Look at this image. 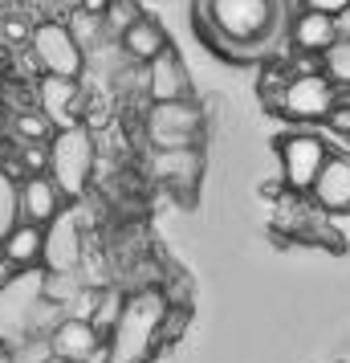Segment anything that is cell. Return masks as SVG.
<instances>
[{
    "instance_id": "6da1fadb",
    "label": "cell",
    "mask_w": 350,
    "mask_h": 363,
    "mask_svg": "<svg viewBox=\"0 0 350 363\" xmlns=\"http://www.w3.org/2000/svg\"><path fill=\"white\" fill-rule=\"evenodd\" d=\"M196 25L216 53L233 62H252L281 37L289 21L285 0H196Z\"/></svg>"
},
{
    "instance_id": "7a4b0ae2",
    "label": "cell",
    "mask_w": 350,
    "mask_h": 363,
    "mask_svg": "<svg viewBox=\"0 0 350 363\" xmlns=\"http://www.w3.org/2000/svg\"><path fill=\"white\" fill-rule=\"evenodd\" d=\"M62 196H82L90 188V176H94V139L86 127H69V131H57V139L49 143V172H45Z\"/></svg>"
},
{
    "instance_id": "3957f363",
    "label": "cell",
    "mask_w": 350,
    "mask_h": 363,
    "mask_svg": "<svg viewBox=\"0 0 350 363\" xmlns=\"http://www.w3.org/2000/svg\"><path fill=\"white\" fill-rule=\"evenodd\" d=\"M29 53L41 74L49 78H82V66H86V50L78 45V37L69 33V25L62 21H41L33 25V41H29Z\"/></svg>"
},
{
    "instance_id": "277c9868",
    "label": "cell",
    "mask_w": 350,
    "mask_h": 363,
    "mask_svg": "<svg viewBox=\"0 0 350 363\" xmlns=\"http://www.w3.org/2000/svg\"><path fill=\"white\" fill-rule=\"evenodd\" d=\"M147 135H151V143H155V151L196 147L200 135H204V111L192 99H184V102H151Z\"/></svg>"
},
{
    "instance_id": "5b68a950",
    "label": "cell",
    "mask_w": 350,
    "mask_h": 363,
    "mask_svg": "<svg viewBox=\"0 0 350 363\" xmlns=\"http://www.w3.org/2000/svg\"><path fill=\"white\" fill-rule=\"evenodd\" d=\"M334 102H338V86H334L322 69H317V74H298V78H289L285 90L277 94V106H281L289 118H301V123L326 118Z\"/></svg>"
},
{
    "instance_id": "8992f818",
    "label": "cell",
    "mask_w": 350,
    "mask_h": 363,
    "mask_svg": "<svg viewBox=\"0 0 350 363\" xmlns=\"http://www.w3.org/2000/svg\"><path fill=\"white\" fill-rule=\"evenodd\" d=\"M326 160H330V151H326V143H322L317 135H289V139H281V180H285V188L298 192V196L310 192Z\"/></svg>"
},
{
    "instance_id": "52a82bcc",
    "label": "cell",
    "mask_w": 350,
    "mask_h": 363,
    "mask_svg": "<svg viewBox=\"0 0 350 363\" xmlns=\"http://www.w3.org/2000/svg\"><path fill=\"white\" fill-rule=\"evenodd\" d=\"M37 99H41V115L49 118V127H57V131L82 127L86 94H82V86L74 82V78H49V74H41Z\"/></svg>"
},
{
    "instance_id": "ba28073f",
    "label": "cell",
    "mask_w": 350,
    "mask_h": 363,
    "mask_svg": "<svg viewBox=\"0 0 350 363\" xmlns=\"http://www.w3.org/2000/svg\"><path fill=\"white\" fill-rule=\"evenodd\" d=\"M62 188L49 180V176H25L17 180V216L21 220H29V225H41V229H49L57 213H62Z\"/></svg>"
},
{
    "instance_id": "9c48e42d",
    "label": "cell",
    "mask_w": 350,
    "mask_h": 363,
    "mask_svg": "<svg viewBox=\"0 0 350 363\" xmlns=\"http://www.w3.org/2000/svg\"><path fill=\"white\" fill-rule=\"evenodd\" d=\"M147 90L151 102H184L192 99V74H187L184 57L167 45L155 62H147Z\"/></svg>"
},
{
    "instance_id": "30bf717a",
    "label": "cell",
    "mask_w": 350,
    "mask_h": 363,
    "mask_svg": "<svg viewBox=\"0 0 350 363\" xmlns=\"http://www.w3.org/2000/svg\"><path fill=\"white\" fill-rule=\"evenodd\" d=\"M106 343L98 330L90 327L86 318H62L49 330V355L62 363H90V355Z\"/></svg>"
},
{
    "instance_id": "8fae6325",
    "label": "cell",
    "mask_w": 350,
    "mask_h": 363,
    "mask_svg": "<svg viewBox=\"0 0 350 363\" xmlns=\"http://www.w3.org/2000/svg\"><path fill=\"white\" fill-rule=\"evenodd\" d=\"M317 208L326 213H350V160L346 155H330L322 172H317L314 188H310Z\"/></svg>"
},
{
    "instance_id": "7c38bea8",
    "label": "cell",
    "mask_w": 350,
    "mask_h": 363,
    "mask_svg": "<svg viewBox=\"0 0 350 363\" xmlns=\"http://www.w3.org/2000/svg\"><path fill=\"white\" fill-rule=\"evenodd\" d=\"M289 41H293V50L305 53V57H326V50L338 41V21L301 9L298 17L289 21Z\"/></svg>"
},
{
    "instance_id": "4fadbf2b",
    "label": "cell",
    "mask_w": 350,
    "mask_h": 363,
    "mask_svg": "<svg viewBox=\"0 0 350 363\" xmlns=\"http://www.w3.org/2000/svg\"><path fill=\"white\" fill-rule=\"evenodd\" d=\"M0 257H8L17 269H37L45 262V229L29 225V220H17L8 229V237L0 241Z\"/></svg>"
},
{
    "instance_id": "5bb4252c",
    "label": "cell",
    "mask_w": 350,
    "mask_h": 363,
    "mask_svg": "<svg viewBox=\"0 0 350 363\" xmlns=\"http://www.w3.org/2000/svg\"><path fill=\"white\" fill-rule=\"evenodd\" d=\"M151 172H155V180L167 184V188H192V184H196V176H200V151H196V147L155 151Z\"/></svg>"
},
{
    "instance_id": "9a60e30c",
    "label": "cell",
    "mask_w": 350,
    "mask_h": 363,
    "mask_svg": "<svg viewBox=\"0 0 350 363\" xmlns=\"http://www.w3.org/2000/svg\"><path fill=\"white\" fill-rule=\"evenodd\" d=\"M122 41V50H127V57H134L139 66H147V62H155L159 53L167 50V29L159 25V21H151V17H139L127 29V33L118 37Z\"/></svg>"
},
{
    "instance_id": "2e32d148",
    "label": "cell",
    "mask_w": 350,
    "mask_h": 363,
    "mask_svg": "<svg viewBox=\"0 0 350 363\" xmlns=\"http://www.w3.org/2000/svg\"><path fill=\"white\" fill-rule=\"evenodd\" d=\"M322 74L330 78L334 86H346L350 90V37H338L326 57H322Z\"/></svg>"
},
{
    "instance_id": "e0dca14e",
    "label": "cell",
    "mask_w": 350,
    "mask_h": 363,
    "mask_svg": "<svg viewBox=\"0 0 350 363\" xmlns=\"http://www.w3.org/2000/svg\"><path fill=\"white\" fill-rule=\"evenodd\" d=\"M143 17V9H139V0H110V9L102 13V29H110V33H127L134 21Z\"/></svg>"
},
{
    "instance_id": "ac0fdd59",
    "label": "cell",
    "mask_w": 350,
    "mask_h": 363,
    "mask_svg": "<svg viewBox=\"0 0 350 363\" xmlns=\"http://www.w3.org/2000/svg\"><path fill=\"white\" fill-rule=\"evenodd\" d=\"M17 180L8 172H0V241L8 237V229L17 225Z\"/></svg>"
},
{
    "instance_id": "d6986e66",
    "label": "cell",
    "mask_w": 350,
    "mask_h": 363,
    "mask_svg": "<svg viewBox=\"0 0 350 363\" xmlns=\"http://www.w3.org/2000/svg\"><path fill=\"white\" fill-rule=\"evenodd\" d=\"M184 330H187V311H184V306H171V311L163 314V323L155 327V339H151V343H155V347H171Z\"/></svg>"
},
{
    "instance_id": "ffe728a7",
    "label": "cell",
    "mask_w": 350,
    "mask_h": 363,
    "mask_svg": "<svg viewBox=\"0 0 350 363\" xmlns=\"http://www.w3.org/2000/svg\"><path fill=\"white\" fill-rule=\"evenodd\" d=\"M21 167H25V176H45L49 172V143H21Z\"/></svg>"
},
{
    "instance_id": "44dd1931",
    "label": "cell",
    "mask_w": 350,
    "mask_h": 363,
    "mask_svg": "<svg viewBox=\"0 0 350 363\" xmlns=\"http://www.w3.org/2000/svg\"><path fill=\"white\" fill-rule=\"evenodd\" d=\"M21 143H45L49 139V118L45 115H17Z\"/></svg>"
},
{
    "instance_id": "7402d4cb",
    "label": "cell",
    "mask_w": 350,
    "mask_h": 363,
    "mask_svg": "<svg viewBox=\"0 0 350 363\" xmlns=\"http://www.w3.org/2000/svg\"><path fill=\"white\" fill-rule=\"evenodd\" d=\"M69 33L78 37V45L86 50V41H90V37H94V41L102 37V17H90V13H78V17H74V25H69Z\"/></svg>"
},
{
    "instance_id": "603a6c76",
    "label": "cell",
    "mask_w": 350,
    "mask_h": 363,
    "mask_svg": "<svg viewBox=\"0 0 350 363\" xmlns=\"http://www.w3.org/2000/svg\"><path fill=\"white\" fill-rule=\"evenodd\" d=\"M0 33L8 37V41H21V45H29V41H33V25H29V21H21V17H8L4 25H0Z\"/></svg>"
},
{
    "instance_id": "cb8c5ba5",
    "label": "cell",
    "mask_w": 350,
    "mask_h": 363,
    "mask_svg": "<svg viewBox=\"0 0 350 363\" xmlns=\"http://www.w3.org/2000/svg\"><path fill=\"white\" fill-rule=\"evenodd\" d=\"M330 131H338V135H350V102H334L330 106V115L322 118Z\"/></svg>"
},
{
    "instance_id": "d4e9b609",
    "label": "cell",
    "mask_w": 350,
    "mask_h": 363,
    "mask_svg": "<svg viewBox=\"0 0 350 363\" xmlns=\"http://www.w3.org/2000/svg\"><path fill=\"white\" fill-rule=\"evenodd\" d=\"M310 13H322V17H342V13H350V0H301Z\"/></svg>"
},
{
    "instance_id": "484cf974",
    "label": "cell",
    "mask_w": 350,
    "mask_h": 363,
    "mask_svg": "<svg viewBox=\"0 0 350 363\" xmlns=\"http://www.w3.org/2000/svg\"><path fill=\"white\" fill-rule=\"evenodd\" d=\"M17 265L8 262V257H0V290H8V286H13V281H17Z\"/></svg>"
},
{
    "instance_id": "4316f807",
    "label": "cell",
    "mask_w": 350,
    "mask_h": 363,
    "mask_svg": "<svg viewBox=\"0 0 350 363\" xmlns=\"http://www.w3.org/2000/svg\"><path fill=\"white\" fill-rule=\"evenodd\" d=\"M110 9V0H78V13H90V17H102Z\"/></svg>"
},
{
    "instance_id": "83f0119b",
    "label": "cell",
    "mask_w": 350,
    "mask_h": 363,
    "mask_svg": "<svg viewBox=\"0 0 350 363\" xmlns=\"http://www.w3.org/2000/svg\"><path fill=\"white\" fill-rule=\"evenodd\" d=\"M143 363H175V355H171V347H151V355Z\"/></svg>"
}]
</instances>
